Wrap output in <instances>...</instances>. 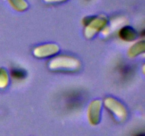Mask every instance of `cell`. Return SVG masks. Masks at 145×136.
Listing matches in <instances>:
<instances>
[{"instance_id":"cell-9","label":"cell","mask_w":145,"mask_h":136,"mask_svg":"<svg viewBox=\"0 0 145 136\" xmlns=\"http://www.w3.org/2000/svg\"><path fill=\"white\" fill-rule=\"evenodd\" d=\"M10 82L9 74L4 67H0V89H6Z\"/></svg>"},{"instance_id":"cell-12","label":"cell","mask_w":145,"mask_h":136,"mask_svg":"<svg viewBox=\"0 0 145 136\" xmlns=\"http://www.w3.org/2000/svg\"><path fill=\"white\" fill-rule=\"evenodd\" d=\"M136 136H144V135L143 134V133H140V134L137 135H136Z\"/></svg>"},{"instance_id":"cell-11","label":"cell","mask_w":145,"mask_h":136,"mask_svg":"<svg viewBox=\"0 0 145 136\" xmlns=\"http://www.w3.org/2000/svg\"><path fill=\"white\" fill-rule=\"evenodd\" d=\"M48 4H56V3H62L67 1V0H42Z\"/></svg>"},{"instance_id":"cell-10","label":"cell","mask_w":145,"mask_h":136,"mask_svg":"<svg viewBox=\"0 0 145 136\" xmlns=\"http://www.w3.org/2000/svg\"><path fill=\"white\" fill-rule=\"evenodd\" d=\"M27 72L25 69L20 67L13 68L11 70V76L15 80H22L26 77Z\"/></svg>"},{"instance_id":"cell-3","label":"cell","mask_w":145,"mask_h":136,"mask_svg":"<svg viewBox=\"0 0 145 136\" xmlns=\"http://www.w3.org/2000/svg\"><path fill=\"white\" fill-rule=\"evenodd\" d=\"M103 104L117 121L123 123L127 118L128 112L127 109L118 99L113 96H107L103 100Z\"/></svg>"},{"instance_id":"cell-4","label":"cell","mask_w":145,"mask_h":136,"mask_svg":"<svg viewBox=\"0 0 145 136\" xmlns=\"http://www.w3.org/2000/svg\"><path fill=\"white\" fill-rule=\"evenodd\" d=\"M103 101L100 99L91 101L88 106L87 118L91 126H97L101 120Z\"/></svg>"},{"instance_id":"cell-7","label":"cell","mask_w":145,"mask_h":136,"mask_svg":"<svg viewBox=\"0 0 145 136\" xmlns=\"http://www.w3.org/2000/svg\"><path fill=\"white\" fill-rule=\"evenodd\" d=\"M145 50V42L144 40L137 41L131 45L127 50V55L133 58L141 55Z\"/></svg>"},{"instance_id":"cell-2","label":"cell","mask_w":145,"mask_h":136,"mask_svg":"<svg viewBox=\"0 0 145 136\" xmlns=\"http://www.w3.org/2000/svg\"><path fill=\"white\" fill-rule=\"evenodd\" d=\"M82 22L85 26L84 31L85 38L91 39L107 26L108 20L106 16L101 14L99 16L85 17Z\"/></svg>"},{"instance_id":"cell-8","label":"cell","mask_w":145,"mask_h":136,"mask_svg":"<svg viewBox=\"0 0 145 136\" xmlns=\"http://www.w3.org/2000/svg\"><path fill=\"white\" fill-rule=\"evenodd\" d=\"M11 7L18 12L25 11L28 8V4L25 0H7Z\"/></svg>"},{"instance_id":"cell-6","label":"cell","mask_w":145,"mask_h":136,"mask_svg":"<svg viewBox=\"0 0 145 136\" xmlns=\"http://www.w3.org/2000/svg\"><path fill=\"white\" fill-rule=\"evenodd\" d=\"M118 35L120 39L125 42H133L137 38V33L134 28L125 26L119 30Z\"/></svg>"},{"instance_id":"cell-5","label":"cell","mask_w":145,"mask_h":136,"mask_svg":"<svg viewBox=\"0 0 145 136\" xmlns=\"http://www.w3.org/2000/svg\"><path fill=\"white\" fill-rule=\"evenodd\" d=\"M59 48L57 44L49 42L38 45L33 50V55L38 59L54 57L59 52Z\"/></svg>"},{"instance_id":"cell-1","label":"cell","mask_w":145,"mask_h":136,"mask_svg":"<svg viewBox=\"0 0 145 136\" xmlns=\"http://www.w3.org/2000/svg\"><path fill=\"white\" fill-rule=\"evenodd\" d=\"M48 68L54 72H75L80 69L81 62L71 55H61L54 56L48 62Z\"/></svg>"}]
</instances>
